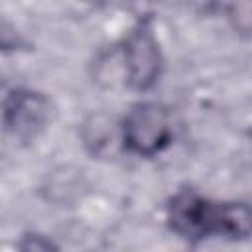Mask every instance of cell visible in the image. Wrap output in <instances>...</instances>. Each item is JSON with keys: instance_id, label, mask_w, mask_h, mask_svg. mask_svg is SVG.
Listing matches in <instances>:
<instances>
[{"instance_id": "6da1fadb", "label": "cell", "mask_w": 252, "mask_h": 252, "mask_svg": "<svg viewBox=\"0 0 252 252\" xmlns=\"http://www.w3.org/2000/svg\"><path fill=\"white\" fill-rule=\"evenodd\" d=\"M120 132L124 150L142 158H152L163 152L173 140L171 114L159 102H136L120 120Z\"/></svg>"}, {"instance_id": "7a4b0ae2", "label": "cell", "mask_w": 252, "mask_h": 252, "mask_svg": "<svg viewBox=\"0 0 252 252\" xmlns=\"http://www.w3.org/2000/svg\"><path fill=\"white\" fill-rule=\"evenodd\" d=\"M167 224L179 238L189 242L219 236L220 201H211L193 189H181L167 205Z\"/></svg>"}, {"instance_id": "3957f363", "label": "cell", "mask_w": 252, "mask_h": 252, "mask_svg": "<svg viewBox=\"0 0 252 252\" xmlns=\"http://www.w3.org/2000/svg\"><path fill=\"white\" fill-rule=\"evenodd\" d=\"M124 83L134 91H150L161 75V51L150 20H140L122 43Z\"/></svg>"}, {"instance_id": "277c9868", "label": "cell", "mask_w": 252, "mask_h": 252, "mask_svg": "<svg viewBox=\"0 0 252 252\" xmlns=\"http://www.w3.org/2000/svg\"><path fill=\"white\" fill-rule=\"evenodd\" d=\"M49 98L32 89H12L4 98L2 122L8 136L16 142H33L49 124Z\"/></svg>"}, {"instance_id": "5b68a950", "label": "cell", "mask_w": 252, "mask_h": 252, "mask_svg": "<svg viewBox=\"0 0 252 252\" xmlns=\"http://www.w3.org/2000/svg\"><path fill=\"white\" fill-rule=\"evenodd\" d=\"M81 138H83V144L91 156L102 158V156L110 154L116 144L122 146L120 122H114L104 112H96L83 122Z\"/></svg>"}, {"instance_id": "8992f818", "label": "cell", "mask_w": 252, "mask_h": 252, "mask_svg": "<svg viewBox=\"0 0 252 252\" xmlns=\"http://www.w3.org/2000/svg\"><path fill=\"white\" fill-rule=\"evenodd\" d=\"M252 234V207L244 201H220L219 236L242 240Z\"/></svg>"}, {"instance_id": "52a82bcc", "label": "cell", "mask_w": 252, "mask_h": 252, "mask_svg": "<svg viewBox=\"0 0 252 252\" xmlns=\"http://www.w3.org/2000/svg\"><path fill=\"white\" fill-rule=\"evenodd\" d=\"M22 250H51V248H57L53 242H49L45 236L41 234H26L24 240L18 244Z\"/></svg>"}]
</instances>
